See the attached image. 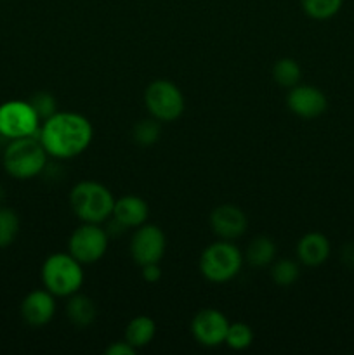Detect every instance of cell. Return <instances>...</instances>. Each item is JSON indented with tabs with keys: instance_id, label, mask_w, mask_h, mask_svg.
Listing matches in <instances>:
<instances>
[{
	"instance_id": "7c38bea8",
	"label": "cell",
	"mask_w": 354,
	"mask_h": 355,
	"mask_svg": "<svg viewBox=\"0 0 354 355\" xmlns=\"http://www.w3.org/2000/svg\"><path fill=\"white\" fill-rule=\"evenodd\" d=\"M56 314V297L49 290H33L21 302V318L31 328L49 324Z\"/></svg>"
},
{
	"instance_id": "9c48e42d",
	"label": "cell",
	"mask_w": 354,
	"mask_h": 355,
	"mask_svg": "<svg viewBox=\"0 0 354 355\" xmlns=\"http://www.w3.org/2000/svg\"><path fill=\"white\" fill-rule=\"evenodd\" d=\"M167 248V238L158 225L142 224L134 232L130 241V255L137 266L160 263Z\"/></svg>"
},
{
	"instance_id": "5bb4252c",
	"label": "cell",
	"mask_w": 354,
	"mask_h": 355,
	"mask_svg": "<svg viewBox=\"0 0 354 355\" xmlns=\"http://www.w3.org/2000/svg\"><path fill=\"white\" fill-rule=\"evenodd\" d=\"M149 215V207L142 198L128 194V196L115 200L113 218L121 227H139L146 224Z\"/></svg>"
},
{
	"instance_id": "30bf717a",
	"label": "cell",
	"mask_w": 354,
	"mask_h": 355,
	"mask_svg": "<svg viewBox=\"0 0 354 355\" xmlns=\"http://www.w3.org/2000/svg\"><path fill=\"white\" fill-rule=\"evenodd\" d=\"M231 322L221 311L203 309L196 312L191 321V333L194 340L205 347H219L226 342V335Z\"/></svg>"
},
{
	"instance_id": "277c9868",
	"label": "cell",
	"mask_w": 354,
	"mask_h": 355,
	"mask_svg": "<svg viewBox=\"0 0 354 355\" xmlns=\"http://www.w3.org/2000/svg\"><path fill=\"white\" fill-rule=\"evenodd\" d=\"M42 283L54 297H71L83 283L82 263L69 253H52L42 266Z\"/></svg>"
},
{
	"instance_id": "7a4b0ae2",
	"label": "cell",
	"mask_w": 354,
	"mask_h": 355,
	"mask_svg": "<svg viewBox=\"0 0 354 355\" xmlns=\"http://www.w3.org/2000/svg\"><path fill=\"white\" fill-rule=\"evenodd\" d=\"M47 156L38 137L14 139L3 149L2 165L12 179L28 180L44 172Z\"/></svg>"
},
{
	"instance_id": "d6986e66",
	"label": "cell",
	"mask_w": 354,
	"mask_h": 355,
	"mask_svg": "<svg viewBox=\"0 0 354 355\" xmlns=\"http://www.w3.org/2000/svg\"><path fill=\"white\" fill-rule=\"evenodd\" d=\"M302 76V69L298 66V62L292 58H283L273 66V78L278 85L287 87V89H292V87L298 85V80Z\"/></svg>"
},
{
	"instance_id": "ac0fdd59",
	"label": "cell",
	"mask_w": 354,
	"mask_h": 355,
	"mask_svg": "<svg viewBox=\"0 0 354 355\" xmlns=\"http://www.w3.org/2000/svg\"><path fill=\"white\" fill-rule=\"evenodd\" d=\"M274 255H276V245L273 239L266 238V236H257L252 239L246 250V260L250 266L253 267H266L273 263Z\"/></svg>"
},
{
	"instance_id": "5b68a950",
	"label": "cell",
	"mask_w": 354,
	"mask_h": 355,
	"mask_svg": "<svg viewBox=\"0 0 354 355\" xmlns=\"http://www.w3.org/2000/svg\"><path fill=\"white\" fill-rule=\"evenodd\" d=\"M242 266V252L226 239L208 245L200 257V272L210 283H228L238 276Z\"/></svg>"
},
{
	"instance_id": "8fae6325",
	"label": "cell",
	"mask_w": 354,
	"mask_h": 355,
	"mask_svg": "<svg viewBox=\"0 0 354 355\" xmlns=\"http://www.w3.org/2000/svg\"><path fill=\"white\" fill-rule=\"evenodd\" d=\"M287 104L292 113L297 116L304 118V120H314L325 113L328 107V99L318 87L295 85L288 92Z\"/></svg>"
},
{
	"instance_id": "4316f807",
	"label": "cell",
	"mask_w": 354,
	"mask_h": 355,
	"mask_svg": "<svg viewBox=\"0 0 354 355\" xmlns=\"http://www.w3.org/2000/svg\"><path fill=\"white\" fill-rule=\"evenodd\" d=\"M104 352L106 355H134L135 349L128 342H115Z\"/></svg>"
},
{
	"instance_id": "3957f363",
	"label": "cell",
	"mask_w": 354,
	"mask_h": 355,
	"mask_svg": "<svg viewBox=\"0 0 354 355\" xmlns=\"http://www.w3.org/2000/svg\"><path fill=\"white\" fill-rule=\"evenodd\" d=\"M69 205L76 217L89 224H103L113 215L115 198L106 186L94 180L78 182L69 193Z\"/></svg>"
},
{
	"instance_id": "6da1fadb",
	"label": "cell",
	"mask_w": 354,
	"mask_h": 355,
	"mask_svg": "<svg viewBox=\"0 0 354 355\" xmlns=\"http://www.w3.org/2000/svg\"><path fill=\"white\" fill-rule=\"evenodd\" d=\"M94 130L90 121L83 114L73 111L54 113L42 121L40 139L49 156L59 159L75 158L85 151L92 142Z\"/></svg>"
},
{
	"instance_id": "d4e9b609",
	"label": "cell",
	"mask_w": 354,
	"mask_h": 355,
	"mask_svg": "<svg viewBox=\"0 0 354 355\" xmlns=\"http://www.w3.org/2000/svg\"><path fill=\"white\" fill-rule=\"evenodd\" d=\"M30 104L42 121L51 118L54 113H58V111H56L54 96H52L51 92H45V90L35 94V96L30 99Z\"/></svg>"
},
{
	"instance_id": "e0dca14e",
	"label": "cell",
	"mask_w": 354,
	"mask_h": 355,
	"mask_svg": "<svg viewBox=\"0 0 354 355\" xmlns=\"http://www.w3.org/2000/svg\"><path fill=\"white\" fill-rule=\"evenodd\" d=\"M156 335V324L148 315H137L125 328V342L130 343L135 350L149 345Z\"/></svg>"
},
{
	"instance_id": "cb8c5ba5",
	"label": "cell",
	"mask_w": 354,
	"mask_h": 355,
	"mask_svg": "<svg viewBox=\"0 0 354 355\" xmlns=\"http://www.w3.org/2000/svg\"><path fill=\"white\" fill-rule=\"evenodd\" d=\"M253 331L245 322H233L229 324L228 335H226V345L233 350H245L252 345Z\"/></svg>"
},
{
	"instance_id": "9a60e30c",
	"label": "cell",
	"mask_w": 354,
	"mask_h": 355,
	"mask_svg": "<svg viewBox=\"0 0 354 355\" xmlns=\"http://www.w3.org/2000/svg\"><path fill=\"white\" fill-rule=\"evenodd\" d=\"M330 257V241L321 232H307L297 243V259L307 267H318Z\"/></svg>"
},
{
	"instance_id": "2e32d148",
	"label": "cell",
	"mask_w": 354,
	"mask_h": 355,
	"mask_svg": "<svg viewBox=\"0 0 354 355\" xmlns=\"http://www.w3.org/2000/svg\"><path fill=\"white\" fill-rule=\"evenodd\" d=\"M96 314L97 309L92 298L85 297V295H80L78 291L73 293L69 297L68 304H66V315H68L69 322L80 329L89 328L96 321Z\"/></svg>"
},
{
	"instance_id": "52a82bcc",
	"label": "cell",
	"mask_w": 354,
	"mask_h": 355,
	"mask_svg": "<svg viewBox=\"0 0 354 355\" xmlns=\"http://www.w3.org/2000/svg\"><path fill=\"white\" fill-rule=\"evenodd\" d=\"M144 104L149 114L162 123H170L184 113V96L176 83L155 80L144 92Z\"/></svg>"
},
{
	"instance_id": "7402d4cb",
	"label": "cell",
	"mask_w": 354,
	"mask_h": 355,
	"mask_svg": "<svg viewBox=\"0 0 354 355\" xmlns=\"http://www.w3.org/2000/svg\"><path fill=\"white\" fill-rule=\"evenodd\" d=\"M271 277H273V281L278 286H292L301 277V267L294 260L281 259L278 262H274L273 269H271Z\"/></svg>"
},
{
	"instance_id": "4fadbf2b",
	"label": "cell",
	"mask_w": 354,
	"mask_h": 355,
	"mask_svg": "<svg viewBox=\"0 0 354 355\" xmlns=\"http://www.w3.org/2000/svg\"><path fill=\"white\" fill-rule=\"evenodd\" d=\"M210 225L212 231L219 236V238L231 241V239L239 238L245 234L246 225H248V218H246L245 211L242 208L235 207V205H221L215 208L210 215Z\"/></svg>"
},
{
	"instance_id": "83f0119b",
	"label": "cell",
	"mask_w": 354,
	"mask_h": 355,
	"mask_svg": "<svg viewBox=\"0 0 354 355\" xmlns=\"http://www.w3.org/2000/svg\"><path fill=\"white\" fill-rule=\"evenodd\" d=\"M342 262L354 267V245H347L346 248L342 250Z\"/></svg>"
},
{
	"instance_id": "8992f818",
	"label": "cell",
	"mask_w": 354,
	"mask_h": 355,
	"mask_svg": "<svg viewBox=\"0 0 354 355\" xmlns=\"http://www.w3.org/2000/svg\"><path fill=\"white\" fill-rule=\"evenodd\" d=\"M42 120L30 101H6L0 104V135L9 141L23 137H38Z\"/></svg>"
},
{
	"instance_id": "603a6c76",
	"label": "cell",
	"mask_w": 354,
	"mask_h": 355,
	"mask_svg": "<svg viewBox=\"0 0 354 355\" xmlns=\"http://www.w3.org/2000/svg\"><path fill=\"white\" fill-rule=\"evenodd\" d=\"M160 123L156 118H144V120L137 121L132 128V139L137 142L142 148L153 146L160 139Z\"/></svg>"
},
{
	"instance_id": "ffe728a7",
	"label": "cell",
	"mask_w": 354,
	"mask_h": 355,
	"mask_svg": "<svg viewBox=\"0 0 354 355\" xmlns=\"http://www.w3.org/2000/svg\"><path fill=\"white\" fill-rule=\"evenodd\" d=\"M302 9L309 17L318 21L330 19L342 7L344 0H301Z\"/></svg>"
},
{
	"instance_id": "484cf974",
	"label": "cell",
	"mask_w": 354,
	"mask_h": 355,
	"mask_svg": "<svg viewBox=\"0 0 354 355\" xmlns=\"http://www.w3.org/2000/svg\"><path fill=\"white\" fill-rule=\"evenodd\" d=\"M160 277H162L160 263H148V266H142V279H144L146 283H158Z\"/></svg>"
},
{
	"instance_id": "44dd1931",
	"label": "cell",
	"mask_w": 354,
	"mask_h": 355,
	"mask_svg": "<svg viewBox=\"0 0 354 355\" xmlns=\"http://www.w3.org/2000/svg\"><path fill=\"white\" fill-rule=\"evenodd\" d=\"M19 234V217L12 208L0 207V248H7Z\"/></svg>"
},
{
	"instance_id": "ba28073f",
	"label": "cell",
	"mask_w": 354,
	"mask_h": 355,
	"mask_svg": "<svg viewBox=\"0 0 354 355\" xmlns=\"http://www.w3.org/2000/svg\"><path fill=\"white\" fill-rule=\"evenodd\" d=\"M69 255L75 257L80 263H94L104 257L108 250V234L99 224L83 222L69 236Z\"/></svg>"
}]
</instances>
